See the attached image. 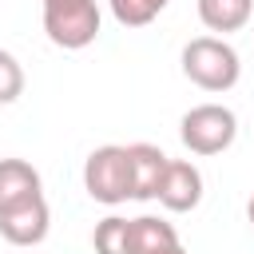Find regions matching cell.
Returning a JSON list of instances; mask_svg holds the SVG:
<instances>
[{
  "instance_id": "1",
  "label": "cell",
  "mask_w": 254,
  "mask_h": 254,
  "mask_svg": "<svg viewBox=\"0 0 254 254\" xmlns=\"http://www.w3.org/2000/svg\"><path fill=\"white\" fill-rule=\"evenodd\" d=\"M183 75L202 91H230L242 75V64L222 36H194L183 48Z\"/></svg>"
},
{
  "instance_id": "15",
  "label": "cell",
  "mask_w": 254,
  "mask_h": 254,
  "mask_svg": "<svg viewBox=\"0 0 254 254\" xmlns=\"http://www.w3.org/2000/svg\"><path fill=\"white\" fill-rule=\"evenodd\" d=\"M246 218H250V226H254V194H250V202H246Z\"/></svg>"
},
{
  "instance_id": "4",
  "label": "cell",
  "mask_w": 254,
  "mask_h": 254,
  "mask_svg": "<svg viewBox=\"0 0 254 254\" xmlns=\"http://www.w3.org/2000/svg\"><path fill=\"white\" fill-rule=\"evenodd\" d=\"M99 4L95 0H64V4H44V32L56 48L64 52H79L87 44H95L99 36Z\"/></svg>"
},
{
  "instance_id": "6",
  "label": "cell",
  "mask_w": 254,
  "mask_h": 254,
  "mask_svg": "<svg viewBox=\"0 0 254 254\" xmlns=\"http://www.w3.org/2000/svg\"><path fill=\"white\" fill-rule=\"evenodd\" d=\"M202 202V171L190 159H171L159 183V206L171 214H187Z\"/></svg>"
},
{
  "instance_id": "12",
  "label": "cell",
  "mask_w": 254,
  "mask_h": 254,
  "mask_svg": "<svg viewBox=\"0 0 254 254\" xmlns=\"http://www.w3.org/2000/svg\"><path fill=\"white\" fill-rule=\"evenodd\" d=\"M111 4V16L123 24V28H143V24H151L171 0H107Z\"/></svg>"
},
{
  "instance_id": "9",
  "label": "cell",
  "mask_w": 254,
  "mask_h": 254,
  "mask_svg": "<svg viewBox=\"0 0 254 254\" xmlns=\"http://www.w3.org/2000/svg\"><path fill=\"white\" fill-rule=\"evenodd\" d=\"M254 16V0H198V20L202 28L226 36V32H242Z\"/></svg>"
},
{
  "instance_id": "2",
  "label": "cell",
  "mask_w": 254,
  "mask_h": 254,
  "mask_svg": "<svg viewBox=\"0 0 254 254\" xmlns=\"http://www.w3.org/2000/svg\"><path fill=\"white\" fill-rule=\"evenodd\" d=\"M179 139L190 155H222L238 139V115L222 103H198L179 119Z\"/></svg>"
},
{
  "instance_id": "10",
  "label": "cell",
  "mask_w": 254,
  "mask_h": 254,
  "mask_svg": "<svg viewBox=\"0 0 254 254\" xmlns=\"http://www.w3.org/2000/svg\"><path fill=\"white\" fill-rule=\"evenodd\" d=\"M131 238H135V254H155L163 246H175L179 242V230L167 218L139 214V218H131Z\"/></svg>"
},
{
  "instance_id": "8",
  "label": "cell",
  "mask_w": 254,
  "mask_h": 254,
  "mask_svg": "<svg viewBox=\"0 0 254 254\" xmlns=\"http://www.w3.org/2000/svg\"><path fill=\"white\" fill-rule=\"evenodd\" d=\"M36 194H44L40 171L28 159H0V210H8L16 202H28Z\"/></svg>"
},
{
  "instance_id": "14",
  "label": "cell",
  "mask_w": 254,
  "mask_h": 254,
  "mask_svg": "<svg viewBox=\"0 0 254 254\" xmlns=\"http://www.w3.org/2000/svg\"><path fill=\"white\" fill-rule=\"evenodd\" d=\"M155 254H187V250H183V242H175V246H163V250H155Z\"/></svg>"
},
{
  "instance_id": "13",
  "label": "cell",
  "mask_w": 254,
  "mask_h": 254,
  "mask_svg": "<svg viewBox=\"0 0 254 254\" xmlns=\"http://www.w3.org/2000/svg\"><path fill=\"white\" fill-rule=\"evenodd\" d=\"M20 95H24V67H20V60L12 52L0 48V107L16 103Z\"/></svg>"
},
{
  "instance_id": "11",
  "label": "cell",
  "mask_w": 254,
  "mask_h": 254,
  "mask_svg": "<svg viewBox=\"0 0 254 254\" xmlns=\"http://www.w3.org/2000/svg\"><path fill=\"white\" fill-rule=\"evenodd\" d=\"M91 246H95V254H135V238H131V218L107 214L103 222H95Z\"/></svg>"
},
{
  "instance_id": "16",
  "label": "cell",
  "mask_w": 254,
  "mask_h": 254,
  "mask_svg": "<svg viewBox=\"0 0 254 254\" xmlns=\"http://www.w3.org/2000/svg\"><path fill=\"white\" fill-rule=\"evenodd\" d=\"M44 4H64V0H44Z\"/></svg>"
},
{
  "instance_id": "5",
  "label": "cell",
  "mask_w": 254,
  "mask_h": 254,
  "mask_svg": "<svg viewBox=\"0 0 254 254\" xmlns=\"http://www.w3.org/2000/svg\"><path fill=\"white\" fill-rule=\"evenodd\" d=\"M52 230V210H48V198L36 194L28 202H16L8 210H0V238L16 250H28V246H40Z\"/></svg>"
},
{
  "instance_id": "3",
  "label": "cell",
  "mask_w": 254,
  "mask_h": 254,
  "mask_svg": "<svg viewBox=\"0 0 254 254\" xmlns=\"http://www.w3.org/2000/svg\"><path fill=\"white\" fill-rule=\"evenodd\" d=\"M83 190L103 202V206H119L131 198V155L119 143H103L87 155L83 163Z\"/></svg>"
},
{
  "instance_id": "7",
  "label": "cell",
  "mask_w": 254,
  "mask_h": 254,
  "mask_svg": "<svg viewBox=\"0 0 254 254\" xmlns=\"http://www.w3.org/2000/svg\"><path fill=\"white\" fill-rule=\"evenodd\" d=\"M127 155H131V198H139V202L159 198V183H163L171 159L155 143H131Z\"/></svg>"
}]
</instances>
